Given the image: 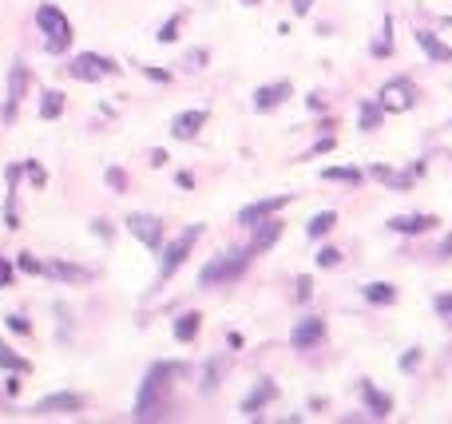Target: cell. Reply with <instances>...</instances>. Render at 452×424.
<instances>
[{"mask_svg":"<svg viewBox=\"0 0 452 424\" xmlns=\"http://www.w3.org/2000/svg\"><path fill=\"white\" fill-rule=\"evenodd\" d=\"M182 373V365H151L147 377L139 384V396H135V420H159L171 404V377Z\"/></svg>","mask_w":452,"mask_h":424,"instance_id":"obj_1","label":"cell"},{"mask_svg":"<svg viewBox=\"0 0 452 424\" xmlns=\"http://www.w3.org/2000/svg\"><path fill=\"white\" fill-rule=\"evenodd\" d=\"M36 28H40L44 52L64 56V52L71 48V20L64 16V8H56V4H40V8H36Z\"/></svg>","mask_w":452,"mask_h":424,"instance_id":"obj_2","label":"cell"},{"mask_svg":"<svg viewBox=\"0 0 452 424\" xmlns=\"http://www.w3.org/2000/svg\"><path fill=\"white\" fill-rule=\"evenodd\" d=\"M246 266H250V250H226V254L211 258V262H207V266L199 270V285L238 282L242 273H246Z\"/></svg>","mask_w":452,"mask_h":424,"instance_id":"obj_3","label":"cell"},{"mask_svg":"<svg viewBox=\"0 0 452 424\" xmlns=\"http://www.w3.org/2000/svg\"><path fill=\"white\" fill-rule=\"evenodd\" d=\"M68 76L80 83H95V80H103V76H120V64L100 56V52H80V56L68 64Z\"/></svg>","mask_w":452,"mask_h":424,"instance_id":"obj_4","label":"cell"},{"mask_svg":"<svg viewBox=\"0 0 452 424\" xmlns=\"http://www.w3.org/2000/svg\"><path fill=\"white\" fill-rule=\"evenodd\" d=\"M199 234H202V226H187V230L175 238L167 250H163V262H159V278H171L175 270H179L182 262H187V254H191V246L199 242Z\"/></svg>","mask_w":452,"mask_h":424,"instance_id":"obj_5","label":"cell"},{"mask_svg":"<svg viewBox=\"0 0 452 424\" xmlns=\"http://www.w3.org/2000/svg\"><path fill=\"white\" fill-rule=\"evenodd\" d=\"M377 103H381L385 112H409L412 103H417V88H412V80H405V76H397V80H389L381 88V95H377Z\"/></svg>","mask_w":452,"mask_h":424,"instance_id":"obj_6","label":"cell"},{"mask_svg":"<svg viewBox=\"0 0 452 424\" xmlns=\"http://www.w3.org/2000/svg\"><path fill=\"white\" fill-rule=\"evenodd\" d=\"M127 230L135 234L147 250H159L163 246V223L155 214H127Z\"/></svg>","mask_w":452,"mask_h":424,"instance_id":"obj_7","label":"cell"},{"mask_svg":"<svg viewBox=\"0 0 452 424\" xmlns=\"http://www.w3.org/2000/svg\"><path fill=\"white\" fill-rule=\"evenodd\" d=\"M286 202H290V194H274V199H258V202H250V206H242V211H238V226H246V230H250L254 223H262V218L278 214Z\"/></svg>","mask_w":452,"mask_h":424,"instance_id":"obj_8","label":"cell"},{"mask_svg":"<svg viewBox=\"0 0 452 424\" xmlns=\"http://www.w3.org/2000/svg\"><path fill=\"white\" fill-rule=\"evenodd\" d=\"M322 341H325V322L322 317H301V322L290 329L294 349H313V345H322Z\"/></svg>","mask_w":452,"mask_h":424,"instance_id":"obj_9","label":"cell"},{"mask_svg":"<svg viewBox=\"0 0 452 424\" xmlns=\"http://www.w3.org/2000/svg\"><path fill=\"white\" fill-rule=\"evenodd\" d=\"M83 408V396L80 393H52L44 396L40 404H32V413L36 416H48V413H80Z\"/></svg>","mask_w":452,"mask_h":424,"instance_id":"obj_10","label":"cell"},{"mask_svg":"<svg viewBox=\"0 0 452 424\" xmlns=\"http://www.w3.org/2000/svg\"><path fill=\"white\" fill-rule=\"evenodd\" d=\"M250 246H246V250H250V254H262V250H270V246L274 242H278V238H282V223H278V218H274V214H270V218H262V223H254L250 226Z\"/></svg>","mask_w":452,"mask_h":424,"instance_id":"obj_11","label":"cell"},{"mask_svg":"<svg viewBox=\"0 0 452 424\" xmlns=\"http://www.w3.org/2000/svg\"><path fill=\"white\" fill-rule=\"evenodd\" d=\"M290 100V83H266V88L254 91V112H274V107H282V103Z\"/></svg>","mask_w":452,"mask_h":424,"instance_id":"obj_12","label":"cell"},{"mask_svg":"<svg viewBox=\"0 0 452 424\" xmlns=\"http://www.w3.org/2000/svg\"><path fill=\"white\" fill-rule=\"evenodd\" d=\"M202 123H207V112H202V107H195V112H179L171 119V135L175 139H195V135L202 131Z\"/></svg>","mask_w":452,"mask_h":424,"instance_id":"obj_13","label":"cell"},{"mask_svg":"<svg viewBox=\"0 0 452 424\" xmlns=\"http://www.w3.org/2000/svg\"><path fill=\"white\" fill-rule=\"evenodd\" d=\"M389 230L424 234V230H436V218H432V214H397V218H389Z\"/></svg>","mask_w":452,"mask_h":424,"instance_id":"obj_14","label":"cell"},{"mask_svg":"<svg viewBox=\"0 0 452 424\" xmlns=\"http://www.w3.org/2000/svg\"><path fill=\"white\" fill-rule=\"evenodd\" d=\"M412 36H417V44H421V52H424V56H429V60L452 64V48H448V44H444V40H436V36H432V32L417 28V32H412Z\"/></svg>","mask_w":452,"mask_h":424,"instance_id":"obj_15","label":"cell"},{"mask_svg":"<svg viewBox=\"0 0 452 424\" xmlns=\"http://www.w3.org/2000/svg\"><path fill=\"white\" fill-rule=\"evenodd\" d=\"M274 396H278V384H274V381H258V384L250 389V396L242 401V413H250V416H254L262 404H270Z\"/></svg>","mask_w":452,"mask_h":424,"instance_id":"obj_16","label":"cell"},{"mask_svg":"<svg viewBox=\"0 0 452 424\" xmlns=\"http://www.w3.org/2000/svg\"><path fill=\"white\" fill-rule=\"evenodd\" d=\"M44 273L60 278V282H88V278H91L83 266H71V262H44Z\"/></svg>","mask_w":452,"mask_h":424,"instance_id":"obj_17","label":"cell"},{"mask_svg":"<svg viewBox=\"0 0 452 424\" xmlns=\"http://www.w3.org/2000/svg\"><path fill=\"white\" fill-rule=\"evenodd\" d=\"M361 396H365V404L373 408V416H389L393 413V401L381 393V389H373L369 381H361Z\"/></svg>","mask_w":452,"mask_h":424,"instance_id":"obj_18","label":"cell"},{"mask_svg":"<svg viewBox=\"0 0 452 424\" xmlns=\"http://www.w3.org/2000/svg\"><path fill=\"white\" fill-rule=\"evenodd\" d=\"M337 226V211H322V214H313L310 223H306V238H325V234Z\"/></svg>","mask_w":452,"mask_h":424,"instance_id":"obj_19","label":"cell"},{"mask_svg":"<svg viewBox=\"0 0 452 424\" xmlns=\"http://www.w3.org/2000/svg\"><path fill=\"white\" fill-rule=\"evenodd\" d=\"M199 325H202V313H182V317H179V322H175V337H179V341L182 345H187V341H195V337H199Z\"/></svg>","mask_w":452,"mask_h":424,"instance_id":"obj_20","label":"cell"},{"mask_svg":"<svg viewBox=\"0 0 452 424\" xmlns=\"http://www.w3.org/2000/svg\"><path fill=\"white\" fill-rule=\"evenodd\" d=\"M64 103H68V100H64V91H56V88L44 91V95H40V119H60Z\"/></svg>","mask_w":452,"mask_h":424,"instance_id":"obj_21","label":"cell"},{"mask_svg":"<svg viewBox=\"0 0 452 424\" xmlns=\"http://www.w3.org/2000/svg\"><path fill=\"white\" fill-rule=\"evenodd\" d=\"M361 293H365V302H373V305H393L397 302V290H393L389 282H369Z\"/></svg>","mask_w":452,"mask_h":424,"instance_id":"obj_22","label":"cell"},{"mask_svg":"<svg viewBox=\"0 0 452 424\" xmlns=\"http://www.w3.org/2000/svg\"><path fill=\"white\" fill-rule=\"evenodd\" d=\"M24 88H28V68H24V64L16 60V64H12V71H8V100L21 103Z\"/></svg>","mask_w":452,"mask_h":424,"instance_id":"obj_23","label":"cell"},{"mask_svg":"<svg viewBox=\"0 0 452 424\" xmlns=\"http://www.w3.org/2000/svg\"><path fill=\"white\" fill-rule=\"evenodd\" d=\"M381 119H385V107L377 100H365L361 103V131H377V127H381Z\"/></svg>","mask_w":452,"mask_h":424,"instance_id":"obj_24","label":"cell"},{"mask_svg":"<svg viewBox=\"0 0 452 424\" xmlns=\"http://www.w3.org/2000/svg\"><path fill=\"white\" fill-rule=\"evenodd\" d=\"M322 179H330V182H361V171H357V167H325L322 171Z\"/></svg>","mask_w":452,"mask_h":424,"instance_id":"obj_25","label":"cell"},{"mask_svg":"<svg viewBox=\"0 0 452 424\" xmlns=\"http://www.w3.org/2000/svg\"><path fill=\"white\" fill-rule=\"evenodd\" d=\"M0 369H12V373H28V361H24V357H16L8 345H0Z\"/></svg>","mask_w":452,"mask_h":424,"instance_id":"obj_26","label":"cell"},{"mask_svg":"<svg viewBox=\"0 0 452 424\" xmlns=\"http://www.w3.org/2000/svg\"><path fill=\"white\" fill-rule=\"evenodd\" d=\"M393 52V16H385V24H381V40L373 44V56H389Z\"/></svg>","mask_w":452,"mask_h":424,"instance_id":"obj_27","label":"cell"},{"mask_svg":"<svg viewBox=\"0 0 452 424\" xmlns=\"http://www.w3.org/2000/svg\"><path fill=\"white\" fill-rule=\"evenodd\" d=\"M175 36H179V16H171V20H167L159 32H155V40H159V44H171Z\"/></svg>","mask_w":452,"mask_h":424,"instance_id":"obj_28","label":"cell"},{"mask_svg":"<svg viewBox=\"0 0 452 424\" xmlns=\"http://www.w3.org/2000/svg\"><path fill=\"white\" fill-rule=\"evenodd\" d=\"M342 262V250H337V246H325L322 254H318V266H322V270H330V266H337Z\"/></svg>","mask_w":452,"mask_h":424,"instance_id":"obj_29","label":"cell"},{"mask_svg":"<svg viewBox=\"0 0 452 424\" xmlns=\"http://www.w3.org/2000/svg\"><path fill=\"white\" fill-rule=\"evenodd\" d=\"M333 147H337V139H333V135H322V139H318V143L310 147V155H306V159H318V155L333 151Z\"/></svg>","mask_w":452,"mask_h":424,"instance_id":"obj_30","label":"cell"},{"mask_svg":"<svg viewBox=\"0 0 452 424\" xmlns=\"http://www.w3.org/2000/svg\"><path fill=\"white\" fill-rule=\"evenodd\" d=\"M16 266H21L24 273H44V262H40V258H32V254H21V258H16Z\"/></svg>","mask_w":452,"mask_h":424,"instance_id":"obj_31","label":"cell"},{"mask_svg":"<svg viewBox=\"0 0 452 424\" xmlns=\"http://www.w3.org/2000/svg\"><path fill=\"white\" fill-rule=\"evenodd\" d=\"M108 182H111V191H127V175L120 171V167H108Z\"/></svg>","mask_w":452,"mask_h":424,"instance_id":"obj_32","label":"cell"},{"mask_svg":"<svg viewBox=\"0 0 452 424\" xmlns=\"http://www.w3.org/2000/svg\"><path fill=\"white\" fill-rule=\"evenodd\" d=\"M24 171L32 175V182H36V187H44V182H48V171H44V167H40L36 159H28V163H24Z\"/></svg>","mask_w":452,"mask_h":424,"instance_id":"obj_33","label":"cell"},{"mask_svg":"<svg viewBox=\"0 0 452 424\" xmlns=\"http://www.w3.org/2000/svg\"><path fill=\"white\" fill-rule=\"evenodd\" d=\"M147 80H155V83H171V71H163V68H139Z\"/></svg>","mask_w":452,"mask_h":424,"instance_id":"obj_34","label":"cell"},{"mask_svg":"<svg viewBox=\"0 0 452 424\" xmlns=\"http://www.w3.org/2000/svg\"><path fill=\"white\" fill-rule=\"evenodd\" d=\"M16 282V273H12V262H4V258H0V290H4V285H12Z\"/></svg>","mask_w":452,"mask_h":424,"instance_id":"obj_35","label":"cell"},{"mask_svg":"<svg viewBox=\"0 0 452 424\" xmlns=\"http://www.w3.org/2000/svg\"><path fill=\"white\" fill-rule=\"evenodd\" d=\"M310 293H313V282H310V278H298V290H294V298H298V302H306Z\"/></svg>","mask_w":452,"mask_h":424,"instance_id":"obj_36","label":"cell"},{"mask_svg":"<svg viewBox=\"0 0 452 424\" xmlns=\"http://www.w3.org/2000/svg\"><path fill=\"white\" fill-rule=\"evenodd\" d=\"M8 329H16V334H32V325L24 322L21 313H12V317H8Z\"/></svg>","mask_w":452,"mask_h":424,"instance_id":"obj_37","label":"cell"},{"mask_svg":"<svg viewBox=\"0 0 452 424\" xmlns=\"http://www.w3.org/2000/svg\"><path fill=\"white\" fill-rule=\"evenodd\" d=\"M202 64H207V52H202V48L187 52V68H202Z\"/></svg>","mask_w":452,"mask_h":424,"instance_id":"obj_38","label":"cell"},{"mask_svg":"<svg viewBox=\"0 0 452 424\" xmlns=\"http://www.w3.org/2000/svg\"><path fill=\"white\" fill-rule=\"evenodd\" d=\"M436 310H441V313H452V293H441V298H436Z\"/></svg>","mask_w":452,"mask_h":424,"instance_id":"obj_39","label":"cell"},{"mask_svg":"<svg viewBox=\"0 0 452 424\" xmlns=\"http://www.w3.org/2000/svg\"><path fill=\"white\" fill-rule=\"evenodd\" d=\"M417 361H421V353H417V349H412L409 357H401V369H417Z\"/></svg>","mask_w":452,"mask_h":424,"instance_id":"obj_40","label":"cell"},{"mask_svg":"<svg viewBox=\"0 0 452 424\" xmlns=\"http://www.w3.org/2000/svg\"><path fill=\"white\" fill-rule=\"evenodd\" d=\"M310 8H313V0H294V12H298V16H306Z\"/></svg>","mask_w":452,"mask_h":424,"instance_id":"obj_41","label":"cell"},{"mask_svg":"<svg viewBox=\"0 0 452 424\" xmlns=\"http://www.w3.org/2000/svg\"><path fill=\"white\" fill-rule=\"evenodd\" d=\"M369 175H373V179H385V182H389V175H393V171H389V167H373Z\"/></svg>","mask_w":452,"mask_h":424,"instance_id":"obj_42","label":"cell"},{"mask_svg":"<svg viewBox=\"0 0 452 424\" xmlns=\"http://www.w3.org/2000/svg\"><path fill=\"white\" fill-rule=\"evenodd\" d=\"M441 254H444V258H448V254H452V238H448V242H444V250H441Z\"/></svg>","mask_w":452,"mask_h":424,"instance_id":"obj_43","label":"cell"},{"mask_svg":"<svg viewBox=\"0 0 452 424\" xmlns=\"http://www.w3.org/2000/svg\"><path fill=\"white\" fill-rule=\"evenodd\" d=\"M242 4H258V0H242Z\"/></svg>","mask_w":452,"mask_h":424,"instance_id":"obj_44","label":"cell"}]
</instances>
